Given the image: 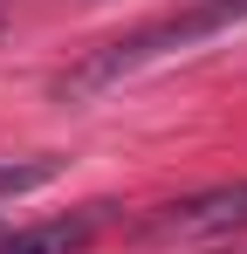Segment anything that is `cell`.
Listing matches in <instances>:
<instances>
[{
    "instance_id": "cell-1",
    "label": "cell",
    "mask_w": 247,
    "mask_h": 254,
    "mask_svg": "<svg viewBox=\"0 0 247 254\" xmlns=\"http://www.w3.org/2000/svg\"><path fill=\"white\" fill-rule=\"evenodd\" d=\"M241 14H247V0H199V7H185V14H165V21H151V28H137V35H124V42L82 55L69 76H55V96H62V103L103 96V89L124 83L130 69H144V62H158V55H172V48H185V42H206V35L234 28Z\"/></svg>"
},
{
    "instance_id": "cell-2",
    "label": "cell",
    "mask_w": 247,
    "mask_h": 254,
    "mask_svg": "<svg viewBox=\"0 0 247 254\" xmlns=\"http://www.w3.org/2000/svg\"><path fill=\"white\" fill-rule=\"evenodd\" d=\"M241 227H247V179H234V186H213V192L165 206L151 220V241H220V234H241Z\"/></svg>"
},
{
    "instance_id": "cell-3",
    "label": "cell",
    "mask_w": 247,
    "mask_h": 254,
    "mask_svg": "<svg viewBox=\"0 0 247 254\" xmlns=\"http://www.w3.org/2000/svg\"><path fill=\"white\" fill-rule=\"evenodd\" d=\"M103 213L110 206H82V213H62V220H35V227H14L0 254H82L96 241V227H103Z\"/></svg>"
},
{
    "instance_id": "cell-4",
    "label": "cell",
    "mask_w": 247,
    "mask_h": 254,
    "mask_svg": "<svg viewBox=\"0 0 247 254\" xmlns=\"http://www.w3.org/2000/svg\"><path fill=\"white\" fill-rule=\"evenodd\" d=\"M62 172V158H7L0 165V199H21V192H35Z\"/></svg>"
},
{
    "instance_id": "cell-5",
    "label": "cell",
    "mask_w": 247,
    "mask_h": 254,
    "mask_svg": "<svg viewBox=\"0 0 247 254\" xmlns=\"http://www.w3.org/2000/svg\"><path fill=\"white\" fill-rule=\"evenodd\" d=\"M0 14H7V0H0Z\"/></svg>"
}]
</instances>
